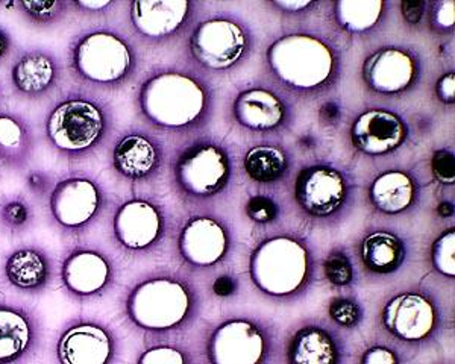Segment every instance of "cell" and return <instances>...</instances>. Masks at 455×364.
Here are the masks:
<instances>
[{
  "instance_id": "6da1fadb",
  "label": "cell",
  "mask_w": 455,
  "mask_h": 364,
  "mask_svg": "<svg viewBox=\"0 0 455 364\" xmlns=\"http://www.w3.org/2000/svg\"><path fill=\"white\" fill-rule=\"evenodd\" d=\"M108 131L104 105L84 91H72L53 105L44 120V134L53 151L68 160H83Z\"/></svg>"
},
{
  "instance_id": "7a4b0ae2",
  "label": "cell",
  "mask_w": 455,
  "mask_h": 364,
  "mask_svg": "<svg viewBox=\"0 0 455 364\" xmlns=\"http://www.w3.org/2000/svg\"><path fill=\"white\" fill-rule=\"evenodd\" d=\"M68 70L79 83L109 87L134 67V53L122 36L105 29L84 31L68 46Z\"/></svg>"
},
{
  "instance_id": "3957f363",
  "label": "cell",
  "mask_w": 455,
  "mask_h": 364,
  "mask_svg": "<svg viewBox=\"0 0 455 364\" xmlns=\"http://www.w3.org/2000/svg\"><path fill=\"white\" fill-rule=\"evenodd\" d=\"M205 105V93L181 73H161L141 87L140 107L146 119L166 128L190 125Z\"/></svg>"
},
{
  "instance_id": "277c9868",
  "label": "cell",
  "mask_w": 455,
  "mask_h": 364,
  "mask_svg": "<svg viewBox=\"0 0 455 364\" xmlns=\"http://www.w3.org/2000/svg\"><path fill=\"white\" fill-rule=\"evenodd\" d=\"M190 297L181 282L152 278L135 286L126 299V314L146 331H167L186 319Z\"/></svg>"
},
{
  "instance_id": "5b68a950",
  "label": "cell",
  "mask_w": 455,
  "mask_h": 364,
  "mask_svg": "<svg viewBox=\"0 0 455 364\" xmlns=\"http://www.w3.org/2000/svg\"><path fill=\"white\" fill-rule=\"evenodd\" d=\"M270 67L278 78L298 89H313L330 78L332 53L315 36H289L270 47Z\"/></svg>"
},
{
  "instance_id": "8992f818",
  "label": "cell",
  "mask_w": 455,
  "mask_h": 364,
  "mask_svg": "<svg viewBox=\"0 0 455 364\" xmlns=\"http://www.w3.org/2000/svg\"><path fill=\"white\" fill-rule=\"evenodd\" d=\"M308 257L304 246L287 237L267 240L255 250L251 275L255 284L269 295H289L306 281Z\"/></svg>"
},
{
  "instance_id": "52a82bcc",
  "label": "cell",
  "mask_w": 455,
  "mask_h": 364,
  "mask_svg": "<svg viewBox=\"0 0 455 364\" xmlns=\"http://www.w3.org/2000/svg\"><path fill=\"white\" fill-rule=\"evenodd\" d=\"M104 192L88 177L64 178L53 184L47 196V209L52 224L64 235H81L104 209Z\"/></svg>"
},
{
  "instance_id": "ba28073f",
  "label": "cell",
  "mask_w": 455,
  "mask_h": 364,
  "mask_svg": "<svg viewBox=\"0 0 455 364\" xmlns=\"http://www.w3.org/2000/svg\"><path fill=\"white\" fill-rule=\"evenodd\" d=\"M53 355L57 364H113L116 338L104 323L79 316L60 329Z\"/></svg>"
},
{
  "instance_id": "9c48e42d",
  "label": "cell",
  "mask_w": 455,
  "mask_h": 364,
  "mask_svg": "<svg viewBox=\"0 0 455 364\" xmlns=\"http://www.w3.org/2000/svg\"><path fill=\"white\" fill-rule=\"evenodd\" d=\"M113 263L102 250L73 246L60 263V282L68 297L85 302L102 297L113 284Z\"/></svg>"
},
{
  "instance_id": "30bf717a",
  "label": "cell",
  "mask_w": 455,
  "mask_h": 364,
  "mask_svg": "<svg viewBox=\"0 0 455 364\" xmlns=\"http://www.w3.org/2000/svg\"><path fill=\"white\" fill-rule=\"evenodd\" d=\"M43 344V323L36 310L0 297V364H28Z\"/></svg>"
},
{
  "instance_id": "8fae6325",
  "label": "cell",
  "mask_w": 455,
  "mask_h": 364,
  "mask_svg": "<svg viewBox=\"0 0 455 364\" xmlns=\"http://www.w3.org/2000/svg\"><path fill=\"white\" fill-rule=\"evenodd\" d=\"M2 276L17 293L36 297L52 287L55 265L51 254L42 246L20 245L6 255Z\"/></svg>"
},
{
  "instance_id": "7c38bea8",
  "label": "cell",
  "mask_w": 455,
  "mask_h": 364,
  "mask_svg": "<svg viewBox=\"0 0 455 364\" xmlns=\"http://www.w3.org/2000/svg\"><path fill=\"white\" fill-rule=\"evenodd\" d=\"M246 49L243 29L229 20L202 23L192 36V52L199 63L225 70L237 63Z\"/></svg>"
},
{
  "instance_id": "4fadbf2b",
  "label": "cell",
  "mask_w": 455,
  "mask_h": 364,
  "mask_svg": "<svg viewBox=\"0 0 455 364\" xmlns=\"http://www.w3.org/2000/svg\"><path fill=\"white\" fill-rule=\"evenodd\" d=\"M11 85L25 99H43L58 89L62 67L55 53L42 47L21 52L10 72Z\"/></svg>"
},
{
  "instance_id": "5bb4252c",
  "label": "cell",
  "mask_w": 455,
  "mask_h": 364,
  "mask_svg": "<svg viewBox=\"0 0 455 364\" xmlns=\"http://www.w3.org/2000/svg\"><path fill=\"white\" fill-rule=\"evenodd\" d=\"M163 218L154 203L134 199L124 203L113 218V234L122 248L146 250L160 239Z\"/></svg>"
},
{
  "instance_id": "9a60e30c",
  "label": "cell",
  "mask_w": 455,
  "mask_h": 364,
  "mask_svg": "<svg viewBox=\"0 0 455 364\" xmlns=\"http://www.w3.org/2000/svg\"><path fill=\"white\" fill-rule=\"evenodd\" d=\"M229 166L225 154L216 146H201L182 156L178 178L187 192L210 196L227 184Z\"/></svg>"
},
{
  "instance_id": "2e32d148",
  "label": "cell",
  "mask_w": 455,
  "mask_h": 364,
  "mask_svg": "<svg viewBox=\"0 0 455 364\" xmlns=\"http://www.w3.org/2000/svg\"><path fill=\"white\" fill-rule=\"evenodd\" d=\"M263 355V336L259 328L244 320L225 323L210 344L212 364H259Z\"/></svg>"
},
{
  "instance_id": "e0dca14e",
  "label": "cell",
  "mask_w": 455,
  "mask_h": 364,
  "mask_svg": "<svg viewBox=\"0 0 455 364\" xmlns=\"http://www.w3.org/2000/svg\"><path fill=\"white\" fill-rule=\"evenodd\" d=\"M345 181L340 173L330 167H313L300 173L296 186V199L300 207L319 218L340 209L345 201Z\"/></svg>"
},
{
  "instance_id": "ac0fdd59",
  "label": "cell",
  "mask_w": 455,
  "mask_h": 364,
  "mask_svg": "<svg viewBox=\"0 0 455 364\" xmlns=\"http://www.w3.org/2000/svg\"><path fill=\"white\" fill-rule=\"evenodd\" d=\"M357 149L369 155H383L403 145L405 126L398 115L386 109H371L360 115L351 131Z\"/></svg>"
},
{
  "instance_id": "d6986e66",
  "label": "cell",
  "mask_w": 455,
  "mask_h": 364,
  "mask_svg": "<svg viewBox=\"0 0 455 364\" xmlns=\"http://www.w3.org/2000/svg\"><path fill=\"white\" fill-rule=\"evenodd\" d=\"M384 325L395 336L409 342L427 337L435 328V308L420 295L405 293L384 308Z\"/></svg>"
},
{
  "instance_id": "ffe728a7",
  "label": "cell",
  "mask_w": 455,
  "mask_h": 364,
  "mask_svg": "<svg viewBox=\"0 0 455 364\" xmlns=\"http://www.w3.org/2000/svg\"><path fill=\"white\" fill-rule=\"evenodd\" d=\"M188 6L187 0H135L131 4V21L141 36L163 38L181 27Z\"/></svg>"
},
{
  "instance_id": "44dd1931",
  "label": "cell",
  "mask_w": 455,
  "mask_h": 364,
  "mask_svg": "<svg viewBox=\"0 0 455 364\" xmlns=\"http://www.w3.org/2000/svg\"><path fill=\"white\" fill-rule=\"evenodd\" d=\"M180 250L192 265H214L227 252V234L212 218H193L180 237Z\"/></svg>"
},
{
  "instance_id": "7402d4cb",
  "label": "cell",
  "mask_w": 455,
  "mask_h": 364,
  "mask_svg": "<svg viewBox=\"0 0 455 364\" xmlns=\"http://www.w3.org/2000/svg\"><path fill=\"white\" fill-rule=\"evenodd\" d=\"M364 78L377 91L398 93L413 81V58L399 49H383L369 58L364 66Z\"/></svg>"
},
{
  "instance_id": "603a6c76",
  "label": "cell",
  "mask_w": 455,
  "mask_h": 364,
  "mask_svg": "<svg viewBox=\"0 0 455 364\" xmlns=\"http://www.w3.org/2000/svg\"><path fill=\"white\" fill-rule=\"evenodd\" d=\"M36 149V137L29 122L23 115L0 111V164L21 170L31 162Z\"/></svg>"
},
{
  "instance_id": "cb8c5ba5",
  "label": "cell",
  "mask_w": 455,
  "mask_h": 364,
  "mask_svg": "<svg viewBox=\"0 0 455 364\" xmlns=\"http://www.w3.org/2000/svg\"><path fill=\"white\" fill-rule=\"evenodd\" d=\"M158 162L156 145L141 134H128L114 147V169L128 179H145L156 170Z\"/></svg>"
},
{
  "instance_id": "d4e9b609",
  "label": "cell",
  "mask_w": 455,
  "mask_h": 364,
  "mask_svg": "<svg viewBox=\"0 0 455 364\" xmlns=\"http://www.w3.org/2000/svg\"><path fill=\"white\" fill-rule=\"evenodd\" d=\"M234 111L238 122L251 130H272L284 117L280 99L264 90H249L240 94Z\"/></svg>"
},
{
  "instance_id": "484cf974",
  "label": "cell",
  "mask_w": 455,
  "mask_h": 364,
  "mask_svg": "<svg viewBox=\"0 0 455 364\" xmlns=\"http://www.w3.org/2000/svg\"><path fill=\"white\" fill-rule=\"evenodd\" d=\"M289 361L290 364H336V344L331 336L321 328H304L291 342Z\"/></svg>"
},
{
  "instance_id": "4316f807",
  "label": "cell",
  "mask_w": 455,
  "mask_h": 364,
  "mask_svg": "<svg viewBox=\"0 0 455 364\" xmlns=\"http://www.w3.org/2000/svg\"><path fill=\"white\" fill-rule=\"evenodd\" d=\"M371 198L373 205L384 213H401L413 203V181L403 172L384 173L373 182Z\"/></svg>"
},
{
  "instance_id": "83f0119b",
  "label": "cell",
  "mask_w": 455,
  "mask_h": 364,
  "mask_svg": "<svg viewBox=\"0 0 455 364\" xmlns=\"http://www.w3.org/2000/svg\"><path fill=\"white\" fill-rule=\"evenodd\" d=\"M362 258L371 271L390 273L403 263V241L390 233H373L363 241Z\"/></svg>"
},
{
  "instance_id": "f1b7e54d",
  "label": "cell",
  "mask_w": 455,
  "mask_h": 364,
  "mask_svg": "<svg viewBox=\"0 0 455 364\" xmlns=\"http://www.w3.org/2000/svg\"><path fill=\"white\" fill-rule=\"evenodd\" d=\"M36 224V210L27 196L11 193L0 198V233L8 237H21Z\"/></svg>"
},
{
  "instance_id": "f546056e",
  "label": "cell",
  "mask_w": 455,
  "mask_h": 364,
  "mask_svg": "<svg viewBox=\"0 0 455 364\" xmlns=\"http://www.w3.org/2000/svg\"><path fill=\"white\" fill-rule=\"evenodd\" d=\"M381 0H341L337 4V20L351 32L368 31L379 20Z\"/></svg>"
},
{
  "instance_id": "4dcf8cb0",
  "label": "cell",
  "mask_w": 455,
  "mask_h": 364,
  "mask_svg": "<svg viewBox=\"0 0 455 364\" xmlns=\"http://www.w3.org/2000/svg\"><path fill=\"white\" fill-rule=\"evenodd\" d=\"M285 156L274 146H257L244 158V169L251 179L257 182H274L284 173Z\"/></svg>"
},
{
  "instance_id": "1f68e13d",
  "label": "cell",
  "mask_w": 455,
  "mask_h": 364,
  "mask_svg": "<svg viewBox=\"0 0 455 364\" xmlns=\"http://www.w3.org/2000/svg\"><path fill=\"white\" fill-rule=\"evenodd\" d=\"M16 5L36 27H52L60 23L72 8L68 0H19Z\"/></svg>"
},
{
  "instance_id": "d6a6232c",
  "label": "cell",
  "mask_w": 455,
  "mask_h": 364,
  "mask_svg": "<svg viewBox=\"0 0 455 364\" xmlns=\"http://www.w3.org/2000/svg\"><path fill=\"white\" fill-rule=\"evenodd\" d=\"M455 234L448 231L435 241L433 248V261L437 271L448 276L455 275Z\"/></svg>"
},
{
  "instance_id": "836d02e7",
  "label": "cell",
  "mask_w": 455,
  "mask_h": 364,
  "mask_svg": "<svg viewBox=\"0 0 455 364\" xmlns=\"http://www.w3.org/2000/svg\"><path fill=\"white\" fill-rule=\"evenodd\" d=\"M326 278L336 286H347L352 281V265L343 254H332L325 261Z\"/></svg>"
},
{
  "instance_id": "e575fe53",
  "label": "cell",
  "mask_w": 455,
  "mask_h": 364,
  "mask_svg": "<svg viewBox=\"0 0 455 364\" xmlns=\"http://www.w3.org/2000/svg\"><path fill=\"white\" fill-rule=\"evenodd\" d=\"M137 364H186V360L178 349L171 346H156L145 351Z\"/></svg>"
},
{
  "instance_id": "d590c367",
  "label": "cell",
  "mask_w": 455,
  "mask_h": 364,
  "mask_svg": "<svg viewBox=\"0 0 455 364\" xmlns=\"http://www.w3.org/2000/svg\"><path fill=\"white\" fill-rule=\"evenodd\" d=\"M249 218L259 224H267L276 218V205L266 196H255L246 205Z\"/></svg>"
},
{
  "instance_id": "8d00e7d4",
  "label": "cell",
  "mask_w": 455,
  "mask_h": 364,
  "mask_svg": "<svg viewBox=\"0 0 455 364\" xmlns=\"http://www.w3.org/2000/svg\"><path fill=\"white\" fill-rule=\"evenodd\" d=\"M330 316L332 320L340 323L343 327H354L360 319V310L357 305L347 299H337L330 307Z\"/></svg>"
},
{
  "instance_id": "74e56055",
  "label": "cell",
  "mask_w": 455,
  "mask_h": 364,
  "mask_svg": "<svg viewBox=\"0 0 455 364\" xmlns=\"http://www.w3.org/2000/svg\"><path fill=\"white\" fill-rule=\"evenodd\" d=\"M433 170L440 182L454 184V155L448 151L435 152L433 158Z\"/></svg>"
},
{
  "instance_id": "f35d334b",
  "label": "cell",
  "mask_w": 455,
  "mask_h": 364,
  "mask_svg": "<svg viewBox=\"0 0 455 364\" xmlns=\"http://www.w3.org/2000/svg\"><path fill=\"white\" fill-rule=\"evenodd\" d=\"M27 186L28 188H29V192L38 196V198L49 196V193H51V190L53 188L51 177H49L47 173L40 172V170L28 173Z\"/></svg>"
},
{
  "instance_id": "ab89813d",
  "label": "cell",
  "mask_w": 455,
  "mask_h": 364,
  "mask_svg": "<svg viewBox=\"0 0 455 364\" xmlns=\"http://www.w3.org/2000/svg\"><path fill=\"white\" fill-rule=\"evenodd\" d=\"M362 364H398V357L390 349L372 348L363 355Z\"/></svg>"
},
{
  "instance_id": "60d3db41",
  "label": "cell",
  "mask_w": 455,
  "mask_h": 364,
  "mask_svg": "<svg viewBox=\"0 0 455 364\" xmlns=\"http://www.w3.org/2000/svg\"><path fill=\"white\" fill-rule=\"evenodd\" d=\"M454 6L455 4L452 0H450V2H439V4H435V20L439 23L440 27L451 28L454 25Z\"/></svg>"
},
{
  "instance_id": "b9f144b4",
  "label": "cell",
  "mask_w": 455,
  "mask_h": 364,
  "mask_svg": "<svg viewBox=\"0 0 455 364\" xmlns=\"http://www.w3.org/2000/svg\"><path fill=\"white\" fill-rule=\"evenodd\" d=\"M113 5V2L111 0H94V2H90V0H73L70 2V6L75 8V10H78V12H92V14H98V12H102V11L107 10L109 6Z\"/></svg>"
},
{
  "instance_id": "7bdbcfd3",
  "label": "cell",
  "mask_w": 455,
  "mask_h": 364,
  "mask_svg": "<svg viewBox=\"0 0 455 364\" xmlns=\"http://www.w3.org/2000/svg\"><path fill=\"white\" fill-rule=\"evenodd\" d=\"M437 94L443 102H454L455 96V78L452 73H448L437 83Z\"/></svg>"
},
{
  "instance_id": "ee69618b",
  "label": "cell",
  "mask_w": 455,
  "mask_h": 364,
  "mask_svg": "<svg viewBox=\"0 0 455 364\" xmlns=\"http://www.w3.org/2000/svg\"><path fill=\"white\" fill-rule=\"evenodd\" d=\"M424 2H418V0H405L403 2V14L405 20L409 23H418L422 17V11H424Z\"/></svg>"
},
{
  "instance_id": "f6af8a7d",
  "label": "cell",
  "mask_w": 455,
  "mask_h": 364,
  "mask_svg": "<svg viewBox=\"0 0 455 364\" xmlns=\"http://www.w3.org/2000/svg\"><path fill=\"white\" fill-rule=\"evenodd\" d=\"M14 42L10 32L6 31L5 28L0 25V63L10 57L11 51H12Z\"/></svg>"
},
{
  "instance_id": "bcb514c9",
  "label": "cell",
  "mask_w": 455,
  "mask_h": 364,
  "mask_svg": "<svg viewBox=\"0 0 455 364\" xmlns=\"http://www.w3.org/2000/svg\"><path fill=\"white\" fill-rule=\"evenodd\" d=\"M212 290L216 291V295L219 297H229L234 290V284L231 281V278H218L214 284H212Z\"/></svg>"
},
{
  "instance_id": "7dc6e473",
  "label": "cell",
  "mask_w": 455,
  "mask_h": 364,
  "mask_svg": "<svg viewBox=\"0 0 455 364\" xmlns=\"http://www.w3.org/2000/svg\"><path fill=\"white\" fill-rule=\"evenodd\" d=\"M276 6H280L283 10L289 11V12H296V11L304 10L307 6L311 5L310 0H304V2H276Z\"/></svg>"
},
{
  "instance_id": "c3c4849f",
  "label": "cell",
  "mask_w": 455,
  "mask_h": 364,
  "mask_svg": "<svg viewBox=\"0 0 455 364\" xmlns=\"http://www.w3.org/2000/svg\"><path fill=\"white\" fill-rule=\"evenodd\" d=\"M322 115H328V119H334L339 115V111H337V107L334 104H328L322 108Z\"/></svg>"
},
{
  "instance_id": "681fc988",
  "label": "cell",
  "mask_w": 455,
  "mask_h": 364,
  "mask_svg": "<svg viewBox=\"0 0 455 364\" xmlns=\"http://www.w3.org/2000/svg\"><path fill=\"white\" fill-rule=\"evenodd\" d=\"M439 213L442 214V216H451L452 214V205L451 203H442L439 207Z\"/></svg>"
},
{
  "instance_id": "f907efd6",
  "label": "cell",
  "mask_w": 455,
  "mask_h": 364,
  "mask_svg": "<svg viewBox=\"0 0 455 364\" xmlns=\"http://www.w3.org/2000/svg\"><path fill=\"white\" fill-rule=\"evenodd\" d=\"M4 98H5V93H4V89H2V83H0V104L4 102Z\"/></svg>"
}]
</instances>
